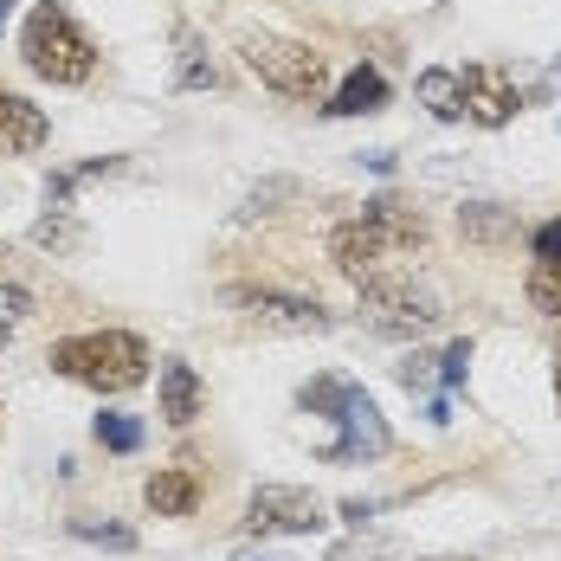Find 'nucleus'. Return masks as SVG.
Instances as JSON below:
<instances>
[{
	"mask_svg": "<svg viewBox=\"0 0 561 561\" xmlns=\"http://www.w3.org/2000/svg\"><path fill=\"white\" fill-rule=\"evenodd\" d=\"M232 310H245L252 323H272V330H330V310L317 297H297V290H272V284H232L226 290Z\"/></svg>",
	"mask_w": 561,
	"mask_h": 561,
	"instance_id": "nucleus-8",
	"label": "nucleus"
},
{
	"mask_svg": "<svg viewBox=\"0 0 561 561\" xmlns=\"http://www.w3.org/2000/svg\"><path fill=\"white\" fill-rule=\"evenodd\" d=\"M413 98H420L426 111L439 116V123H458V116H465V91H458V71H446V65L420 71V78H413Z\"/></svg>",
	"mask_w": 561,
	"mask_h": 561,
	"instance_id": "nucleus-14",
	"label": "nucleus"
},
{
	"mask_svg": "<svg viewBox=\"0 0 561 561\" xmlns=\"http://www.w3.org/2000/svg\"><path fill=\"white\" fill-rule=\"evenodd\" d=\"M297 407H310V413H323V420H336L342 433L323 446V465H375V458H388L393 433L388 420H381V407L368 400V388H355L348 375H317V381H304L297 388Z\"/></svg>",
	"mask_w": 561,
	"mask_h": 561,
	"instance_id": "nucleus-2",
	"label": "nucleus"
},
{
	"mask_svg": "<svg viewBox=\"0 0 561 561\" xmlns=\"http://www.w3.org/2000/svg\"><path fill=\"white\" fill-rule=\"evenodd\" d=\"M26 317H33V290H26V284H0V348L20 336Z\"/></svg>",
	"mask_w": 561,
	"mask_h": 561,
	"instance_id": "nucleus-16",
	"label": "nucleus"
},
{
	"mask_svg": "<svg viewBox=\"0 0 561 561\" xmlns=\"http://www.w3.org/2000/svg\"><path fill=\"white\" fill-rule=\"evenodd\" d=\"M556 407H561V348H556Z\"/></svg>",
	"mask_w": 561,
	"mask_h": 561,
	"instance_id": "nucleus-24",
	"label": "nucleus"
},
{
	"mask_svg": "<svg viewBox=\"0 0 561 561\" xmlns=\"http://www.w3.org/2000/svg\"><path fill=\"white\" fill-rule=\"evenodd\" d=\"M20 58H26V71L46 78V84H84V78L98 71L91 33H84L58 0H39V7L26 13V26H20Z\"/></svg>",
	"mask_w": 561,
	"mask_h": 561,
	"instance_id": "nucleus-4",
	"label": "nucleus"
},
{
	"mask_svg": "<svg viewBox=\"0 0 561 561\" xmlns=\"http://www.w3.org/2000/svg\"><path fill=\"white\" fill-rule=\"evenodd\" d=\"M53 375L78 381L91 393H129L149 381V342L136 330H84V336L53 342Z\"/></svg>",
	"mask_w": 561,
	"mask_h": 561,
	"instance_id": "nucleus-3",
	"label": "nucleus"
},
{
	"mask_svg": "<svg viewBox=\"0 0 561 561\" xmlns=\"http://www.w3.org/2000/svg\"><path fill=\"white\" fill-rule=\"evenodd\" d=\"M98 446L104 451H136L142 446V420H129V413H98Z\"/></svg>",
	"mask_w": 561,
	"mask_h": 561,
	"instance_id": "nucleus-17",
	"label": "nucleus"
},
{
	"mask_svg": "<svg viewBox=\"0 0 561 561\" xmlns=\"http://www.w3.org/2000/svg\"><path fill=\"white\" fill-rule=\"evenodd\" d=\"M245 529L252 536H317V529H330V510L304 484H259L245 504Z\"/></svg>",
	"mask_w": 561,
	"mask_h": 561,
	"instance_id": "nucleus-7",
	"label": "nucleus"
},
{
	"mask_svg": "<svg viewBox=\"0 0 561 561\" xmlns=\"http://www.w3.org/2000/svg\"><path fill=\"white\" fill-rule=\"evenodd\" d=\"M362 317H368V330H381V336H433V330L446 323L439 297H433L426 284L400 278V272L362 278Z\"/></svg>",
	"mask_w": 561,
	"mask_h": 561,
	"instance_id": "nucleus-6",
	"label": "nucleus"
},
{
	"mask_svg": "<svg viewBox=\"0 0 561 561\" xmlns=\"http://www.w3.org/2000/svg\"><path fill=\"white\" fill-rule=\"evenodd\" d=\"M174 84H181V91H214V84H220L214 58L201 53V39H194L187 26H181V71H174Z\"/></svg>",
	"mask_w": 561,
	"mask_h": 561,
	"instance_id": "nucleus-15",
	"label": "nucleus"
},
{
	"mask_svg": "<svg viewBox=\"0 0 561 561\" xmlns=\"http://www.w3.org/2000/svg\"><path fill=\"white\" fill-rule=\"evenodd\" d=\"M458 91H465V116L478 129H504L510 116L523 111V91H516V78H510L504 65H465Z\"/></svg>",
	"mask_w": 561,
	"mask_h": 561,
	"instance_id": "nucleus-9",
	"label": "nucleus"
},
{
	"mask_svg": "<svg viewBox=\"0 0 561 561\" xmlns=\"http://www.w3.org/2000/svg\"><path fill=\"white\" fill-rule=\"evenodd\" d=\"M420 245H426V220H420V207H407L400 194L362 201V214L330 232V259H336L342 278H355V284L375 278V272H388L400 252H420Z\"/></svg>",
	"mask_w": 561,
	"mask_h": 561,
	"instance_id": "nucleus-1",
	"label": "nucleus"
},
{
	"mask_svg": "<svg viewBox=\"0 0 561 561\" xmlns=\"http://www.w3.org/2000/svg\"><path fill=\"white\" fill-rule=\"evenodd\" d=\"M7 13H13V0H0V26H7Z\"/></svg>",
	"mask_w": 561,
	"mask_h": 561,
	"instance_id": "nucleus-25",
	"label": "nucleus"
},
{
	"mask_svg": "<svg viewBox=\"0 0 561 561\" xmlns=\"http://www.w3.org/2000/svg\"><path fill=\"white\" fill-rule=\"evenodd\" d=\"M142 497L156 516H194L201 510V478L187 471V465H169V471H156L149 484H142Z\"/></svg>",
	"mask_w": 561,
	"mask_h": 561,
	"instance_id": "nucleus-12",
	"label": "nucleus"
},
{
	"mask_svg": "<svg viewBox=\"0 0 561 561\" xmlns=\"http://www.w3.org/2000/svg\"><path fill=\"white\" fill-rule=\"evenodd\" d=\"M239 58H245V71H252L259 84H272L278 98L317 104V98L330 91V65H323V53H317V46H304V39L245 33V39H239Z\"/></svg>",
	"mask_w": 561,
	"mask_h": 561,
	"instance_id": "nucleus-5",
	"label": "nucleus"
},
{
	"mask_svg": "<svg viewBox=\"0 0 561 561\" xmlns=\"http://www.w3.org/2000/svg\"><path fill=\"white\" fill-rule=\"evenodd\" d=\"M53 142V123L39 104H26L20 91H0V156H33Z\"/></svg>",
	"mask_w": 561,
	"mask_h": 561,
	"instance_id": "nucleus-10",
	"label": "nucleus"
},
{
	"mask_svg": "<svg viewBox=\"0 0 561 561\" xmlns=\"http://www.w3.org/2000/svg\"><path fill=\"white\" fill-rule=\"evenodd\" d=\"M529 252H536V265H561V220H542V226H536Z\"/></svg>",
	"mask_w": 561,
	"mask_h": 561,
	"instance_id": "nucleus-22",
	"label": "nucleus"
},
{
	"mask_svg": "<svg viewBox=\"0 0 561 561\" xmlns=\"http://www.w3.org/2000/svg\"><path fill=\"white\" fill-rule=\"evenodd\" d=\"M232 561H290V556H272V549H239Z\"/></svg>",
	"mask_w": 561,
	"mask_h": 561,
	"instance_id": "nucleus-23",
	"label": "nucleus"
},
{
	"mask_svg": "<svg viewBox=\"0 0 561 561\" xmlns=\"http://www.w3.org/2000/svg\"><path fill=\"white\" fill-rule=\"evenodd\" d=\"M465 375H471V342H451L439 355V388H465Z\"/></svg>",
	"mask_w": 561,
	"mask_h": 561,
	"instance_id": "nucleus-20",
	"label": "nucleus"
},
{
	"mask_svg": "<svg viewBox=\"0 0 561 561\" xmlns=\"http://www.w3.org/2000/svg\"><path fill=\"white\" fill-rule=\"evenodd\" d=\"M458 220H465V232H478V239L510 232V214H491V207H458Z\"/></svg>",
	"mask_w": 561,
	"mask_h": 561,
	"instance_id": "nucleus-21",
	"label": "nucleus"
},
{
	"mask_svg": "<svg viewBox=\"0 0 561 561\" xmlns=\"http://www.w3.org/2000/svg\"><path fill=\"white\" fill-rule=\"evenodd\" d=\"M529 304L542 310V317H561V265H529Z\"/></svg>",
	"mask_w": 561,
	"mask_h": 561,
	"instance_id": "nucleus-18",
	"label": "nucleus"
},
{
	"mask_svg": "<svg viewBox=\"0 0 561 561\" xmlns=\"http://www.w3.org/2000/svg\"><path fill=\"white\" fill-rule=\"evenodd\" d=\"M71 536L104 542V549H136V529H123V523H98V516H71Z\"/></svg>",
	"mask_w": 561,
	"mask_h": 561,
	"instance_id": "nucleus-19",
	"label": "nucleus"
},
{
	"mask_svg": "<svg viewBox=\"0 0 561 561\" xmlns=\"http://www.w3.org/2000/svg\"><path fill=\"white\" fill-rule=\"evenodd\" d=\"M381 104H388V78H381L375 65H355V71L336 84V98H330L323 111H330V116H375Z\"/></svg>",
	"mask_w": 561,
	"mask_h": 561,
	"instance_id": "nucleus-13",
	"label": "nucleus"
},
{
	"mask_svg": "<svg viewBox=\"0 0 561 561\" xmlns=\"http://www.w3.org/2000/svg\"><path fill=\"white\" fill-rule=\"evenodd\" d=\"M201 407H207L201 375H194L187 362H162V420H169V426H194Z\"/></svg>",
	"mask_w": 561,
	"mask_h": 561,
	"instance_id": "nucleus-11",
	"label": "nucleus"
}]
</instances>
